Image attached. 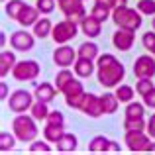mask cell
Listing matches in <instances>:
<instances>
[{
  "instance_id": "6da1fadb",
  "label": "cell",
  "mask_w": 155,
  "mask_h": 155,
  "mask_svg": "<svg viewBox=\"0 0 155 155\" xmlns=\"http://www.w3.org/2000/svg\"><path fill=\"white\" fill-rule=\"evenodd\" d=\"M126 77V67L112 53H100L96 59V81L104 88H116Z\"/></svg>"
},
{
  "instance_id": "7a4b0ae2",
  "label": "cell",
  "mask_w": 155,
  "mask_h": 155,
  "mask_svg": "<svg viewBox=\"0 0 155 155\" xmlns=\"http://www.w3.org/2000/svg\"><path fill=\"white\" fill-rule=\"evenodd\" d=\"M12 132L16 134L18 141L22 143H30L38 137L39 128H38V120H35L31 114H16L14 120H12Z\"/></svg>"
},
{
  "instance_id": "3957f363",
  "label": "cell",
  "mask_w": 155,
  "mask_h": 155,
  "mask_svg": "<svg viewBox=\"0 0 155 155\" xmlns=\"http://www.w3.org/2000/svg\"><path fill=\"white\" fill-rule=\"evenodd\" d=\"M112 20L116 24V28H126V30H134L137 31L143 24V14L137 8H130V6H118L112 10Z\"/></svg>"
},
{
  "instance_id": "277c9868",
  "label": "cell",
  "mask_w": 155,
  "mask_h": 155,
  "mask_svg": "<svg viewBox=\"0 0 155 155\" xmlns=\"http://www.w3.org/2000/svg\"><path fill=\"white\" fill-rule=\"evenodd\" d=\"M79 30H81V24L79 22L65 18V20H61V22H57L55 26H53L51 39L57 43V45H63V43H69L73 38H77Z\"/></svg>"
},
{
  "instance_id": "5b68a950",
  "label": "cell",
  "mask_w": 155,
  "mask_h": 155,
  "mask_svg": "<svg viewBox=\"0 0 155 155\" xmlns=\"http://www.w3.org/2000/svg\"><path fill=\"white\" fill-rule=\"evenodd\" d=\"M8 108L10 112L14 114H24V112H30L31 104L35 102V96L31 92H28L26 88H16L10 96H8Z\"/></svg>"
},
{
  "instance_id": "8992f818",
  "label": "cell",
  "mask_w": 155,
  "mask_h": 155,
  "mask_svg": "<svg viewBox=\"0 0 155 155\" xmlns=\"http://www.w3.org/2000/svg\"><path fill=\"white\" fill-rule=\"evenodd\" d=\"M124 143L130 151H149V147H151V136L145 130H126Z\"/></svg>"
},
{
  "instance_id": "52a82bcc",
  "label": "cell",
  "mask_w": 155,
  "mask_h": 155,
  "mask_svg": "<svg viewBox=\"0 0 155 155\" xmlns=\"http://www.w3.org/2000/svg\"><path fill=\"white\" fill-rule=\"evenodd\" d=\"M39 73H41V67H39L38 61L35 59H24V61L16 63L14 71H12V77L16 81H20V83H24V81H35L39 77Z\"/></svg>"
},
{
  "instance_id": "ba28073f",
  "label": "cell",
  "mask_w": 155,
  "mask_h": 155,
  "mask_svg": "<svg viewBox=\"0 0 155 155\" xmlns=\"http://www.w3.org/2000/svg\"><path fill=\"white\" fill-rule=\"evenodd\" d=\"M61 92H63L65 104H67L69 108L81 110V106H83V100H84V96H87V92H84L83 83H81V81H77V77H75V79H73Z\"/></svg>"
},
{
  "instance_id": "9c48e42d",
  "label": "cell",
  "mask_w": 155,
  "mask_h": 155,
  "mask_svg": "<svg viewBox=\"0 0 155 155\" xmlns=\"http://www.w3.org/2000/svg\"><path fill=\"white\" fill-rule=\"evenodd\" d=\"M84 0H61L59 2V8L63 12L65 18L69 20H75V22H83V18H87V10H84Z\"/></svg>"
},
{
  "instance_id": "30bf717a",
  "label": "cell",
  "mask_w": 155,
  "mask_h": 155,
  "mask_svg": "<svg viewBox=\"0 0 155 155\" xmlns=\"http://www.w3.org/2000/svg\"><path fill=\"white\" fill-rule=\"evenodd\" d=\"M134 75L137 79H153L155 77V55H140L134 61Z\"/></svg>"
},
{
  "instance_id": "8fae6325",
  "label": "cell",
  "mask_w": 155,
  "mask_h": 155,
  "mask_svg": "<svg viewBox=\"0 0 155 155\" xmlns=\"http://www.w3.org/2000/svg\"><path fill=\"white\" fill-rule=\"evenodd\" d=\"M10 45H12V49H16V51H31L34 45H35L34 31H31V34L26 31V30L14 31V34L10 35Z\"/></svg>"
},
{
  "instance_id": "7c38bea8",
  "label": "cell",
  "mask_w": 155,
  "mask_h": 155,
  "mask_svg": "<svg viewBox=\"0 0 155 155\" xmlns=\"http://www.w3.org/2000/svg\"><path fill=\"white\" fill-rule=\"evenodd\" d=\"M77 57H79L77 49H73L71 45L63 43V45H59L55 51H53V63H55L57 67H73L75 61H77Z\"/></svg>"
},
{
  "instance_id": "4fadbf2b",
  "label": "cell",
  "mask_w": 155,
  "mask_h": 155,
  "mask_svg": "<svg viewBox=\"0 0 155 155\" xmlns=\"http://www.w3.org/2000/svg\"><path fill=\"white\" fill-rule=\"evenodd\" d=\"M81 112L87 114L88 118H100L104 114V106H102V96L92 94V92H87L83 100V106H81Z\"/></svg>"
},
{
  "instance_id": "5bb4252c",
  "label": "cell",
  "mask_w": 155,
  "mask_h": 155,
  "mask_svg": "<svg viewBox=\"0 0 155 155\" xmlns=\"http://www.w3.org/2000/svg\"><path fill=\"white\" fill-rule=\"evenodd\" d=\"M136 43V31L126 30V28H118L112 35V45L120 51H130Z\"/></svg>"
},
{
  "instance_id": "9a60e30c",
  "label": "cell",
  "mask_w": 155,
  "mask_h": 155,
  "mask_svg": "<svg viewBox=\"0 0 155 155\" xmlns=\"http://www.w3.org/2000/svg\"><path fill=\"white\" fill-rule=\"evenodd\" d=\"M81 31H83L88 39H94L102 34V22H100L98 18H94L92 14H88L87 18H83V22H81Z\"/></svg>"
},
{
  "instance_id": "2e32d148",
  "label": "cell",
  "mask_w": 155,
  "mask_h": 155,
  "mask_svg": "<svg viewBox=\"0 0 155 155\" xmlns=\"http://www.w3.org/2000/svg\"><path fill=\"white\" fill-rule=\"evenodd\" d=\"M73 71L79 79H88L96 73V61L92 59H84V57H77L75 65H73Z\"/></svg>"
},
{
  "instance_id": "e0dca14e",
  "label": "cell",
  "mask_w": 155,
  "mask_h": 155,
  "mask_svg": "<svg viewBox=\"0 0 155 155\" xmlns=\"http://www.w3.org/2000/svg\"><path fill=\"white\" fill-rule=\"evenodd\" d=\"M39 18H41V12L38 10V6H30V4H26L24 10L20 12V16H18L16 22H18L20 26H24V28H34V24L38 22Z\"/></svg>"
},
{
  "instance_id": "ac0fdd59",
  "label": "cell",
  "mask_w": 155,
  "mask_h": 155,
  "mask_svg": "<svg viewBox=\"0 0 155 155\" xmlns=\"http://www.w3.org/2000/svg\"><path fill=\"white\" fill-rule=\"evenodd\" d=\"M57 87L55 84H51V83H41V84H35V88H34V96H35V100H41V102H53L55 100V96H57Z\"/></svg>"
},
{
  "instance_id": "d6986e66",
  "label": "cell",
  "mask_w": 155,
  "mask_h": 155,
  "mask_svg": "<svg viewBox=\"0 0 155 155\" xmlns=\"http://www.w3.org/2000/svg\"><path fill=\"white\" fill-rule=\"evenodd\" d=\"M16 63H18V59H16L14 51H8V49H2L0 51V77H8L12 71H14Z\"/></svg>"
},
{
  "instance_id": "ffe728a7",
  "label": "cell",
  "mask_w": 155,
  "mask_h": 155,
  "mask_svg": "<svg viewBox=\"0 0 155 155\" xmlns=\"http://www.w3.org/2000/svg\"><path fill=\"white\" fill-rule=\"evenodd\" d=\"M55 145H57V151L71 153V151H75V149H77V145H79V140H77V136H75V134L65 132L63 136H61L59 140L55 141Z\"/></svg>"
},
{
  "instance_id": "44dd1931",
  "label": "cell",
  "mask_w": 155,
  "mask_h": 155,
  "mask_svg": "<svg viewBox=\"0 0 155 155\" xmlns=\"http://www.w3.org/2000/svg\"><path fill=\"white\" fill-rule=\"evenodd\" d=\"M77 53H79V57L96 61V59H98V55H100V49H98V45H96L92 39H87V41H83L79 47H77Z\"/></svg>"
},
{
  "instance_id": "7402d4cb",
  "label": "cell",
  "mask_w": 155,
  "mask_h": 155,
  "mask_svg": "<svg viewBox=\"0 0 155 155\" xmlns=\"http://www.w3.org/2000/svg\"><path fill=\"white\" fill-rule=\"evenodd\" d=\"M34 35L38 39H45V38H49L51 35V31H53V24H51V20L49 18H39L38 22L34 24Z\"/></svg>"
},
{
  "instance_id": "603a6c76",
  "label": "cell",
  "mask_w": 155,
  "mask_h": 155,
  "mask_svg": "<svg viewBox=\"0 0 155 155\" xmlns=\"http://www.w3.org/2000/svg\"><path fill=\"white\" fill-rule=\"evenodd\" d=\"M73 73H75V71H71L69 67H61V71L55 75V83H53V84L57 87V91H59V92L63 91V88L77 77V75H73Z\"/></svg>"
},
{
  "instance_id": "cb8c5ba5",
  "label": "cell",
  "mask_w": 155,
  "mask_h": 155,
  "mask_svg": "<svg viewBox=\"0 0 155 155\" xmlns=\"http://www.w3.org/2000/svg\"><path fill=\"white\" fill-rule=\"evenodd\" d=\"M49 104L47 102H41V100H35L34 104H31V108H30V114L35 118L38 122H45L47 120V116H49Z\"/></svg>"
},
{
  "instance_id": "d4e9b609",
  "label": "cell",
  "mask_w": 155,
  "mask_h": 155,
  "mask_svg": "<svg viewBox=\"0 0 155 155\" xmlns=\"http://www.w3.org/2000/svg\"><path fill=\"white\" fill-rule=\"evenodd\" d=\"M65 134V126H55V124H47L43 128V140H47L49 143H55L61 136Z\"/></svg>"
},
{
  "instance_id": "484cf974",
  "label": "cell",
  "mask_w": 155,
  "mask_h": 155,
  "mask_svg": "<svg viewBox=\"0 0 155 155\" xmlns=\"http://www.w3.org/2000/svg\"><path fill=\"white\" fill-rule=\"evenodd\" d=\"M102 106H104V114H114V112H118L120 98L116 96V92H104V94H102Z\"/></svg>"
},
{
  "instance_id": "4316f807",
  "label": "cell",
  "mask_w": 155,
  "mask_h": 155,
  "mask_svg": "<svg viewBox=\"0 0 155 155\" xmlns=\"http://www.w3.org/2000/svg\"><path fill=\"white\" fill-rule=\"evenodd\" d=\"M145 106L143 102H136V100H132V102L126 104V118H143L145 116Z\"/></svg>"
},
{
  "instance_id": "83f0119b",
  "label": "cell",
  "mask_w": 155,
  "mask_h": 155,
  "mask_svg": "<svg viewBox=\"0 0 155 155\" xmlns=\"http://www.w3.org/2000/svg\"><path fill=\"white\" fill-rule=\"evenodd\" d=\"M108 145H110L108 137L94 136L91 140V143H88V151H92V153H104V151H108Z\"/></svg>"
},
{
  "instance_id": "f1b7e54d",
  "label": "cell",
  "mask_w": 155,
  "mask_h": 155,
  "mask_svg": "<svg viewBox=\"0 0 155 155\" xmlns=\"http://www.w3.org/2000/svg\"><path fill=\"white\" fill-rule=\"evenodd\" d=\"M136 92H137V91H134V87H130V84H124V83L116 87V96L120 98V102H126V104L134 100Z\"/></svg>"
},
{
  "instance_id": "f546056e",
  "label": "cell",
  "mask_w": 155,
  "mask_h": 155,
  "mask_svg": "<svg viewBox=\"0 0 155 155\" xmlns=\"http://www.w3.org/2000/svg\"><path fill=\"white\" fill-rule=\"evenodd\" d=\"M24 6H26L24 0H8L6 2V16L12 20H18L20 12L24 10Z\"/></svg>"
},
{
  "instance_id": "4dcf8cb0",
  "label": "cell",
  "mask_w": 155,
  "mask_h": 155,
  "mask_svg": "<svg viewBox=\"0 0 155 155\" xmlns=\"http://www.w3.org/2000/svg\"><path fill=\"white\" fill-rule=\"evenodd\" d=\"M16 141H18V137H16L14 132H2L0 134V149H2V153H8L12 147L16 145Z\"/></svg>"
},
{
  "instance_id": "1f68e13d",
  "label": "cell",
  "mask_w": 155,
  "mask_h": 155,
  "mask_svg": "<svg viewBox=\"0 0 155 155\" xmlns=\"http://www.w3.org/2000/svg\"><path fill=\"white\" fill-rule=\"evenodd\" d=\"M136 8L141 12L143 16H155V0H137Z\"/></svg>"
},
{
  "instance_id": "d6a6232c",
  "label": "cell",
  "mask_w": 155,
  "mask_h": 155,
  "mask_svg": "<svg viewBox=\"0 0 155 155\" xmlns=\"http://www.w3.org/2000/svg\"><path fill=\"white\" fill-rule=\"evenodd\" d=\"M147 122L145 118H126L124 120V130H145Z\"/></svg>"
},
{
  "instance_id": "836d02e7",
  "label": "cell",
  "mask_w": 155,
  "mask_h": 155,
  "mask_svg": "<svg viewBox=\"0 0 155 155\" xmlns=\"http://www.w3.org/2000/svg\"><path fill=\"white\" fill-rule=\"evenodd\" d=\"M30 151L31 153H49L51 151V145H49V141L47 140H34V141H30Z\"/></svg>"
},
{
  "instance_id": "e575fe53",
  "label": "cell",
  "mask_w": 155,
  "mask_h": 155,
  "mask_svg": "<svg viewBox=\"0 0 155 155\" xmlns=\"http://www.w3.org/2000/svg\"><path fill=\"white\" fill-rule=\"evenodd\" d=\"M91 14L94 16V18H98L100 22H106L108 18H112V10H108L106 6H100V4H96V2H94V6H92Z\"/></svg>"
},
{
  "instance_id": "d590c367",
  "label": "cell",
  "mask_w": 155,
  "mask_h": 155,
  "mask_svg": "<svg viewBox=\"0 0 155 155\" xmlns=\"http://www.w3.org/2000/svg\"><path fill=\"white\" fill-rule=\"evenodd\" d=\"M153 87H155V84H153L151 79H137L136 81V91H137V94H140V96H145Z\"/></svg>"
},
{
  "instance_id": "8d00e7d4",
  "label": "cell",
  "mask_w": 155,
  "mask_h": 155,
  "mask_svg": "<svg viewBox=\"0 0 155 155\" xmlns=\"http://www.w3.org/2000/svg\"><path fill=\"white\" fill-rule=\"evenodd\" d=\"M55 2L57 0H38L35 6H38V10L41 12L43 16H47V14H51V12L55 10Z\"/></svg>"
},
{
  "instance_id": "74e56055",
  "label": "cell",
  "mask_w": 155,
  "mask_h": 155,
  "mask_svg": "<svg viewBox=\"0 0 155 155\" xmlns=\"http://www.w3.org/2000/svg\"><path fill=\"white\" fill-rule=\"evenodd\" d=\"M45 122L47 124H55V126H65V116H63V112H59V110H51Z\"/></svg>"
},
{
  "instance_id": "f35d334b",
  "label": "cell",
  "mask_w": 155,
  "mask_h": 155,
  "mask_svg": "<svg viewBox=\"0 0 155 155\" xmlns=\"http://www.w3.org/2000/svg\"><path fill=\"white\" fill-rule=\"evenodd\" d=\"M141 43H143V47H145V49L151 53V49L155 47V30H153V31H151V30H149V31H145V34H143V38H141Z\"/></svg>"
},
{
  "instance_id": "ab89813d",
  "label": "cell",
  "mask_w": 155,
  "mask_h": 155,
  "mask_svg": "<svg viewBox=\"0 0 155 155\" xmlns=\"http://www.w3.org/2000/svg\"><path fill=\"white\" fill-rule=\"evenodd\" d=\"M141 98H143V104L147 106V108L155 110V87H153V88H151V91H149L145 96H141Z\"/></svg>"
},
{
  "instance_id": "60d3db41",
  "label": "cell",
  "mask_w": 155,
  "mask_h": 155,
  "mask_svg": "<svg viewBox=\"0 0 155 155\" xmlns=\"http://www.w3.org/2000/svg\"><path fill=\"white\" fill-rule=\"evenodd\" d=\"M145 132L151 136V140H155V112L147 118V128H145Z\"/></svg>"
},
{
  "instance_id": "b9f144b4",
  "label": "cell",
  "mask_w": 155,
  "mask_h": 155,
  "mask_svg": "<svg viewBox=\"0 0 155 155\" xmlns=\"http://www.w3.org/2000/svg\"><path fill=\"white\" fill-rule=\"evenodd\" d=\"M96 4H100V6H106L108 10H114L116 8V0H94Z\"/></svg>"
},
{
  "instance_id": "7bdbcfd3",
  "label": "cell",
  "mask_w": 155,
  "mask_h": 155,
  "mask_svg": "<svg viewBox=\"0 0 155 155\" xmlns=\"http://www.w3.org/2000/svg\"><path fill=\"white\" fill-rule=\"evenodd\" d=\"M8 96H10V94H8V84L2 81V84H0V98H2V100H8Z\"/></svg>"
},
{
  "instance_id": "ee69618b",
  "label": "cell",
  "mask_w": 155,
  "mask_h": 155,
  "mask_svg": "<svg viewBox=\"0 0 155 155\" xmlns=\"http://www.w3.org/2000/svg\"><path fill=\"white\" fill-rule=\"evenodd\" d=\"M120 143H118V141H112L110 140V145H108V151H120Z\"/></svg>"
},
{
  "instance_id": "f6af8a7d",
  "label": "cell",
  "mask_w": 155,
  "mask_h": 155,
  "mask_svg": "<svg viewBox=\"0 0 155 155\" xmlns=\"http://www.w3.org/2000/svg\"><path fill=\"white\" fill-rule=\"evenodd\" d=\"M0 43H2V49H4V45H6V34L4 31H0Z\"/></svg>"
},
{
  "instance_id": "bcb514c9",
  "label": "cell",
  "mask_w": 155,
  "mask_h": 155,
  "mask_svg": "<svg viewBox=\"0 0 155 155\" xmlns=\"http://www.w3.org/2000/svg\"><path fill=\"white\" fill-rule=\"evenodd\" d=\"M118 6H128V0H116V8Z\"/></svg>"
},
{
  "instance_id": "7dc6e473",
  "label": "cell",
  "mask_w": 155,
  "mask_h": 155,
  "mask_svg": "<svg viewBox=\"0 0 155 155\" xmlns=\"http://www.w3.org/2000/svg\"><path fill=\"white\" fill-rule=\"evenodd\" d=\"M151 28L155 30V16H153V20H151Z\"/></svg>"
},
{
  "instance_id": "c3c4849f",
  "label": "cell",
  "mask_w": 155,
  "mask_h": 155,
  "mask_svg": "<svg viewBox=\"0 0 155 155\" xmlns=\"http://www.w3.org/2000/svg\"><path fill=\"white\" fill-rule=\"evenodd\" d=\"M151 55H155V47H153V49H151Z\"/></svg>"
},
{
  "instance_id": "681fc988",
  "label": "cell",
  "mask_w": 155,
  "mask_h": 155,
  "mask_svg": "<svg viewBox=\"0 0 155 155\" xmlns=\"http://www.w3.org/2000/svg\"><path fill=\"white\" fill-rule=\"evenodd\" d=\"M2 2H8V0H2Z\"/></svg>"
},
{
  "instance_id": "f907efd6",
  "label": "cell",
  "mask_w": 155,
  "mask_h": 155,
  "mask_svg": "<svg viewBox=\"0 0 155 155\" xmlns=\"http://www.w3.org/2000/svg\"><path fill=\"white\" fill-rule=\"evenodd\" d=\"M57 2H61V0H57Z\"/></svg>"
}]
</instances>
